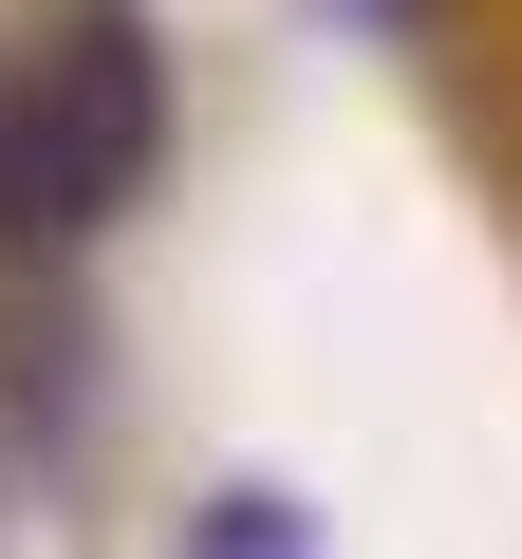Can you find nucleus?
<instances>
[{
    "label": "nucleus",
    "mask_w": 522,
    "mask_h": 559,
    "mask_svg": "<svg viewBox=\"0 0 522 559\" xmlns=\"http://www.w3.org/2000/svg\"><path fill=\"white\" fill-rule=\"evenodd\" d=\"M150 150H168V75H150V20L131 0H94V20L0 94V224H38V242H75V224H112L131 187H150Z\"/></svg>",
    "instance_id": "obj_1"
}]
</instances>
